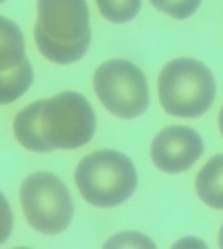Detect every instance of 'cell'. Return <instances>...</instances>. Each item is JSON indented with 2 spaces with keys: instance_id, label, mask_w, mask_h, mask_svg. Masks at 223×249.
I'll return each instance as SVG.
<instances>
[{
  "instance_id": "10",
  "label": "cell",
  "mask_w": 223,
  "mask_h": 249,
  "mask_svg": "<svg viewBox=\"0 0 223 249\" xmlns=\"http://www.w3.org/2000/svg\"><path fill=\"white\" fill-rule=\"evenodd\" d=\"M32 81H34V71L28 60H24L21 64H17L9 71H0V105L15 103L19 96H24L30 89Z\"/></svg>"
},
{
  "instance_id": "1",
  "label": "cell",
  "mask_w": 223,
  "mask_h": 249,
  "mask_svg": "<svg viewBox=\"0 0 223 249\" xmlns=\"http://www.w3.org/2000/svg\"><path fill=\"white\" fill-rule=\"evenodd\" d=\"M15 139L30 151L79 149L96 132V113L83 94L62 92L36 100L15 115Z\"/></svg>"
},
{
  "instance_id": "14",
  "label": "cell",
  "mask_w": 223,
  "mask_h": 249,
  "mask_svg": "<svg viewBox=\"0 0 223 249\" xmlns=\"http://www.w3.org/2000/svg\"><path fill=\"white\" fill-rule=\"evenodd\" d=\"M219 130H221V134H223V107H221V113H219Z\"/></svg>"
},
{
  "instance_id": "11",
  "label": "cell",
  "mask_w": 223,
  "mask_h": 249,
  "mask_svg": "<svg viewBox=\"0 0 223 249\" xmlns=\"http://www.w3.org/2000/svg\"><path fill=\"white\" fill-rule=\"evenodd\" d=\"M102 18L113 24H128L140 11V0H96Z\"/></svg>"
},
{
  "instance_id": "13",
  "label": "cell",
  "mask_w": 223,
  "mask_h": 249,
  "mask_svg": "<svg viewBox=\"0 0 223 249\" xmlns=\"http://www.w3.org/2000/svg\"><path fill=\"white\" fill-rule=\"evenodd\" d=\"M11 230H13V211H11L9 200L0 192V245L9 239Z\"/></svg>"
},
{
  "instance_id": "6",
  "label": "cell",
  "mask_w": 223,
  "mask_h": 249,
  "mask_svg": "<svg viewBox=\"0 0 223 249\" xmlns=\"http://www.w3.org/2000/svg\"><path fill=\"white\" fill-rule=\"evenodd\" d=\"M94 89L108 113L121 120L140 117L149 109V86L142 71L128 60H108L96 69Z\"/></svg>"
},
{
  "instance_id": "7",
  "label": "cell",
  "mask_w": 223,
  "mask_h": 249,
  "mask_svg": "<svg viewBox=\"0 0 223 249\" xmlns=\"http://www.w3.org/2000/svg\"><path fill=\"white\" fill-rule=\"evenodd\" d=\"M204 154L202 137L189 126H168L153 139L151 160L164 173L189 171Z\"/></svg>"
},
{
  "instance_id": "3",
  "label": "cell",
  "mask_w": 223,
  "mask_h": 249,
  "mask_svg": "<svg viewBox=\"0 0 223 249\" xmlns=\"http://www.w3.org/2000/svg\"><path fill=\"white\" fill-rule=\"evenodd\" d=\"M157 92L166 113L193 120L210 109L217 86L206 64L191 58H176L159 72Z\"/></svg>"
},
{
  "instance_id": "9",
  "label": "cell",
  "mask_w": 223,
  "mask_h": 249,
  "mask_svg": "<svg viewBox=\"0 0 223 249\" xmlns=\"http://www.w3.org/2000/svg\"><path fill=\"white\" fill-rule=\"evenodd\" d=\"M26 60V43L19 26L0 15V71H9Z\"/></svg>"
},
{
  "instance_id": "12",
  "label": "cell",
  "mask_w": 223,
  "mask_h": 249,
  "mask_svg": "<svg viewBox=\"0 0 223 249\" xmlns=\"http://www.w3.org/2000/svg\"><path fill=\"white\" fill-rule=\"evenodd\" d=\"M200 2L202 0H151V4L157 11H162V13L170 15V18H176V19L191 18L198 11Z\"/></svg>"
},
{
  "instance_id": "16",
  "label": "cell",
  "mask_w": 223,
  "mask_h": 249,
  "mask_svg": "<svg viewBox=\"0 0 223 249\" xmlns=\"http://www.w3.org/2000/svg\"><path fill=\"white\" fill-rule=\"evenodd\" d=\"M0 2H4V0H0Z\"/></svg>"
},
{
  "instance_id": "5",
  "label": "cell",
  "mask_w": 223,
  "mask_h": 249,
  "mask_svg": "<svg viewBox=\"0 0 223 249\" xmlns=\"http://www.w3.org/2000/svg\"><path fill=\"white\" fill-rule=\"evenodd\" d=\"M21 209L36 232L60 234L68 228L74 213L70 192L64 181L51 173H34L21 183Z\"/></svg>"
},
{
  "instance_id": "8",
  "label": "cell",
  "mask_w": 223,
  "mask_h": 249,
  "mask_svg": "<svg viewBox=\"0 0 223 249\" xmlns=\"http://www.w3.org/2000/svg\"><path fill=\"white\" fill-rule=\"evenodd\" d=\"M196 192L204 205L223 209V154L210 158L202 166L196 177Z\"/></svg>"
},
{
  "instance_id": "15",
  "label": "cell",
  "mask_w": 223,
  "mask_h": 249,
  "mask_svg": "<svg viewBox=\"0 0 223 249\" xmlns=\"http://www.w3.org/2000/svg\"><path fill=\"white\" fill-rule=\"evenodd\" d=\"M219 247H223V226H221V230H219Z\"/></svg>"
},
{
  "instance_id": "4",
  "label": "cell",
  "mask_w": 223,
  "mask_h": 249,
  "mask_svg": "<svg viewBox=\"0 0 223 249\" xmlns=\"http://www.w3.org/2000/svg\"><path fill=\"white\" fill-rule=\"evenodd\" d=\"M74 183L89 205L117 207L134 194L138 177L128 156L113 149H100L79 162Z\"/></svg>"
},
{
  "instance_id": "2",
  "label": "cell",
  "mask_w": 223,
  "mask_h": 249,
  "mask_svg": "<svg viewBox=\"0 0 223 249\" xmlns=\"http://www.w3.org/2000/svg\"><path fill=\"white\" fill-rule=\"evenodd\" d=\"M34 41L49 62L72 64L91 43L87 0H38Z\"/></svg>"
}]
</instances>
